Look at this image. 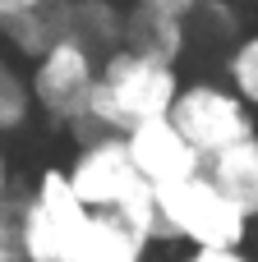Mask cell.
<instances>
[{"mask_svg": "<svg viewBox=\"0 0 258 262\" xmlns=\"http://www.w3.org/2000/svg\"><path fill=\"white\" fill-rule=\"evenodd\" d=\"M180 83H185L180 64H162V60L125 51V46L106 51L97 64V83H92L78 138H88V134H120L125 138L138 124L166 120Z\"/></svg>", "mask_w": 258, "mask_h": 262, "instance_id": "cell-1", "label": "cell"}, {"mask_svg": "<svg viewBox=\"0 0 258 262\" xmlns=\"http://www.w3.org/2000/svg\"><path fill=\"white\" fill-rule=\"evenodd\" d=\"M65 180L88 212H111L134 235H143L148 244H166L162 239V216H157V193L134 170V157H129L120 134L78 138L69 166H65Z\"/></svg>", "mask_w": 258, "mask_h": 262, "instance_id": "cell-2", "label": "cell"}, {"mask_svg": "<svg viewBox=\"0 0 258 262\" xmlns=\"http://www.w3.org/2000/svg\"><path fill=\"white\" fill-rule=\"evenodd\" d=\"M166 120L199 152V161H212L217 152H226V147H235V143L258 134V115L222 78H189V83H180Z\"/></svg>", "mask_w": 258, "mask_h": 262, "instance_id": "cell-3", "label": "cell"}, {"mask_svg": "<svg viewBox=\"0 0 258 262\" xmlns=\"http://www.w3.org/2000/svg\"><path fill=\"white\" fill-rule=\"evenodd\" d=\"M157 216H162L166 244H185V249H245L249 244V216H240L208 184V175H194L175 189H162Z\"/></svg>", "mask_w": 258, "mask_h": 262, "instance_id": "cell-4", "label": "cell"}, {"mask_svg": "<svg viewBox=\"0 0 258 262\" xmlns=\"http://www.w3.org/2000/svg\"><path fill=\"white\" fill-rule=\"evenodd\" d=\"M88 207L74 198L65 166H46L18 198V253L23 262H65Z\"/></svg>", "mask_w": 258, "mask_h": 262, "instance_id": "cell-5", "label": "cell"}, {"mask_svg": "<svg viewBox=\"0 0 258 262\" xmlns=\"http://www.w3.org/2000/svg\"><path fill=\"white\" fill-rule=\"evenodd\" d=\"M97 64L102 55H92L83 41L60 37L42 60L28 64V92H32V111H42L51 124L78 134L83 129V111L97 83Z\"/></svg>", "mask_w": 258, "mask_h": 262, "instance_id": "cell-6", "label": "cell"}, {"mask_svg": "<svg viewBox=\"0 0 258 262\" xmlns=\"http://www.w3.org/2000/svg\"><path fill=\"white\" fill-rule=\"evenodd\" d=\"M125 147L134 157V170L143 175V184L152 193L162 189H175L194 175H203V161L199 152L171 129V120H152V124H138L134 134H125Z\"/></svg>", "mask_w": 258, "mask_h": 262, "instance_id": "cell-7", "label": "cell"}, {"mask_svg": "<svg viewBox=\"0 0 258 262\" xmlns=\"http://www.w3.org/2000/svg\"><path fill=\"white\" fill-rule=\"evenodd\" d=\"M152 244L111 212H88L65 262H148Z\"/></svg>", "mask_w": 258, "mask_h": 262, "instance_id": "cell-8", "label": "cell"}, {"mask_svg": "<svg viewBox=\"0 0 258 262\" xmlns=\"http://www.w3.org/2000/svg\"><path fill=\"white\" fill-rule=\"evenodd\" d=\"M203 175L240 216H249V221L258 216V134L217 152L212 161H203Z\"/></svg>", "mask_w": 258, "mask_h": 262, "instance_id": "cell-9", "label": "cell"}, {"mask_svg": "<svg viewBox=\"0 0 258 262\" xmlns=\"http://www.w3.org/2000/svg\"><path fill=\"white\" fill-rule=\"evenodd\" d=\"M60 37H69V0H46L32 14H18L9 23H0V41L9 46V60H42Z\"/></svg>", "mask_w": 258, "mask_h": 262, "instance_id": "cell-10", "label": "cell"}, {"mask_svg": "<svg viewBox=\"0 0 258 262\" xmlns=\"http://www.w3.org/2000/svg\"><path fill=\"white\" fill-rule=\"evenodd\" d=\"M125 51H138V55H152L162 64H180L185 51H189V28L175 23V18H162V14H148V9H125V37H120Z\"/></svg>", "mask_w": 258, "mask_h": 262, "instance_id": "cell-11", "label": "cell"}, {"mask_svg": "<svg viewBox=\"0 0 258 262\" xmlns=\"http://www.w3.org/2000/svg\"><path fill=\"white\" fill-rule=\"evenodd\" d=\"M69 37L92 55H106L125 37V9L115 0H69Z\"/></svg>", "mask_w": 258, "mask_h": 262, "instance_id": "cell-12", "label": "cell"}, {"mask_svg": "<svg viewBox=\"0 0 258 262\" xmlns=\"http://www.w3.org/2000/svg\"><path fill=\"white\" fill-rule=\"evenodd\" d=\"M32 120V92H28V74L18 69V60H9L0 51V138L28 129Z\"/></svg>", "mask_w": 258, "mask_h": 262, "instance_id": "cell-13", "label": "cell"}, {"mask_svg": "<svg viewBox=\"0 0 258 262\" xmlns=\"http://www.w3.org/2000/svg\"><path fill=\"white\" fill-rule=\"evenodd\" d=\"M222 83L258 115V32L235 37V46H231L226 60H222Z\"/></svg>", "mask_w": 258, "mask_h": 262, "instance_id": "cell-14", "label": "cell"}, {"mask_svg": "<svg viewBox=\"0 0 258 262\" xmlns=\"http://www.w3.org/2000/svg\"><path fill=\"white\" fill-rule=\"evenodd\" d=\"M0 262H23V253H18V198L0 203Z\"/></svg>", "mask_w": 258, "mask_h": 262, "instance_id": "cell-15", "label": "cell"}, {"mask_svg": "<svg viewBox=\"0 0 258 262\" xmlns=\"http://www.w3.org/2000/svg\"><path fill=\"white\" fill-rule=\"evenodd\" d=\"M199 5H203V0H134V9H148V14L175 18V23H189Z\"/></svg>", "mask_w": 258, "mask_h": 262, "instance_id": "cell-16", "label": "cell"}, {"mask_svg": "<svg viewBox=\"0 0 258 262\" xmlns=\"http://www.w3.org/2000/svg\"><path fill=\"white\" fill-rule=\"evenodd\" d=\"M175 262H258L249 249H185Z\"/></svg>", "mask_w": 258, "mask_h": 262, "instance_id": "cell-17", "label": "cell"}, {"mask_svg": "<svg viewBox=\"0 0 258 262\" xmlns=\"http://www.w3.org/2000/svg\"><path fill=\"white\" fill-rule=\"evenodd\" d=\"M46 0H0V23H9V18H18V14H32V9H42Z\"/></svg>", "mask_w": 258, "mask_h": 262, "instance_id": "cell-18", "label": "cell"}, {"mask_svg": "<svg viewBox=\"0 0 258 262\" xmlns=\"http://www.w3.org/2000/svg\"><path fill=\"white\" fill-rule=\"evenodd\" d=\"M9 198V157H5V147H0V203Z\"/></svg>", "mask_w": 258, "mask_h": 262, "instance_id": "cell-19", "label": "cell"}, {"mask_svg": "<svg viewBox=\"0 0 258 262\" xmlns=\"http://www.w3.org/2000/svg\"><path fill=\"white\" fill-rule=\"evenodd\" d=\"M249 239H254V249H258V216L249 221Z\"/></svg>", "mask_w": 258, "mask_h": 262, "instance_id": "cell-20", "label": "cell"}, {"mask_svg": "<svg viewBox=\"0 0 258 262\" xmlns=\"http://www.w3.org/2000/svg\"><path fill=\"white\" fill-rule=\"evenodd\" d=\"M226 5H245V0H226Z\"/></svg>", "mask_w": 258, "mask_h": 262, "instance_id": "cell-21", "label": "cell"}]
</instances>
